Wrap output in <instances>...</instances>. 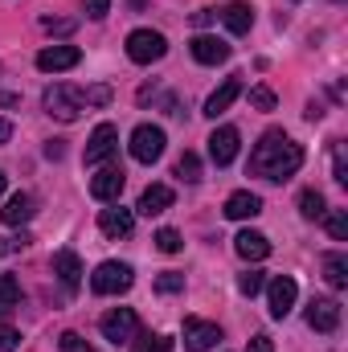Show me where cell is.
<instances>
[{
    "label": "cell",
    "mask_w": 348,
    "mask_h": 352,
    "mask_svg": "<svg viewBox=\"0 0 348 352\" xmlns=\"http://www.w3.org/2000/svg\"><path fill=\"white\" fill-rule=\"evenodd\" d=\"M17 344H21V336L12 328H0V352H17Z\"/></svg>",
    "instance_id": "39"
},
{
    "label": "cell",
    "mask_w": 348,
    "mask_h": 352,
    "mask_svg": "<svg viewBox=\"0 0 348 352\" xmlns=\"http://www.w3.org/2000/svg\"><path fill=\"white\" fill-rule=\"evenodd\" d=\"M188 50H193V58H197L201 66H221V62H230V45H226L221 37H209V33H197V37L188 41Z\"/></svg>",
    "instance_id": "11"
},
{
    "label": "cell",
    "mask_w": 348,
    "mask_h": 352,
    "mask_svg": "<svg viewBox=\"0 0 348 352\" xmlns=\"http://www.w3.org/2000/svg\"><path fill=\"white\" fill-rule=\"evenodd\" d=\"M262 213V197L259 192H230V201H226V217L230 221H246V217H259Z\"/></svg>",
    "instance_id": "20"
},
{
    "label": "cell",
    "mask_w": 348,
    "mask_h": 352,
    "mask_svg": "<svg viewBox=\"0 0 348 352\" xmlns=\"http://www.w3.org/2000/svg\"><path fill=\"white\" fill-rule=\"evenodd\" d=\"M328 217V234L336 238V242H348V213L345 209H336V213H324Z\"/></svg>",
    "instance_id": "30"
},
{
    "label": "cell",
    "mask_w": 348,
    "mask_h": 352,
    "mask_svg": "<svg viewBox=\"0 0 348 352\" xmlns=\"http://www.w3.org/2000/svg\"><path fill=\"white\" fill-rule=\"evenodd\" d=\"M12 140V123L8 119H0V144H8Z\"/></svg>",
    "instance_id": "44"
},
{
    "label": "cell",
    "mask_w": 348,
    "mask_h": 352,
    "mask_svg": "<svg viewBox=\"0 0 348 352\" xmlns=\"http://www.w3.org/2000/svg\"><path fill=\"white\" fill-rule=\"evenodd\" d=\"M45 115L50 119H62V123H74L78 115H83V107H87V98H83V90L70 87V82H54V87L45 90Z\"/></svg>",
    "instance_id": "2"
},
{
    "label": "cell",
    "mask_w": 348,
    "mask_h": 352,
    "mask_svg": "<svg viewBox=\"0 0 348 352\" xmlns=\"http://www.w3.org/2000/svg\"><path fill=\"white\" fill-rule=\"evenodd\" d=\"M29 242H33L29 234H12V238H0V258H4V254H17V250H25Z\"/></svg>",
    "instance_id": "35"
},
{
    "label": "cell",
    "mask_w": 348,
    "mask_h": 352,
    "mask_svg": "<svg viewBox=\"0 0 348 352\" xmlns=\"http://www.w3.org/2000/svg\"><path fill=\"white\" fill-rule=\"evenodd\" d=\"M41 29H45V33H62V37H66V33H74V29H78V21H74V16H41Z\"/></svg>",
    "instance_id": "29"
},
{
    "label": "cell",
    "mask_w": 348,
    "mask_h": 352,
    "mask_svg": "<svg viewBox=\"0 0 348 352\" xmlns=\"http://www.w3.org/2000/svg\"><path fill=\"white\" fill-rule=\"evenodd\" d=\"M78 62H83V50H78V45H45V50L37 54V70H45V74L74 70Z\"/></svg>",
    "instance_id": "9"
},
{
    "label": "cell",
    "mask_w": 348,
    "mask_h": 352,
    "mask_svg": "<svg viewBox=\"0 0 348 352\" xmlns=\"http://www.w3.org/2000/svg\"><path fill=\"white\" fill-rule=\"evenodd\" d=\"M115 152H119V131H115L111 123H98L87 140V164H102V160H111Z\"/></svg>",
    "instance_id": "10"
},
{
    "label": "cell",
    "mask_w": 348,
    "mask_h": 352,
    "mask_svg": "<svg viewBox=\"0 0 348 352\" xmlns=\"http://www.w3.org/2000/svg\"><path fill=\"white\" fill-rule=\"evenodd\" d=\"M213 16H217L213 8H197V12H193V25H197V29H205V25H213Z\"/></svg>",
    "instance_id": "40"
},
{
    "label": "cell",
    "mask_w": 348,
    "mask_h": 352,
    "mask_svg": "<svg viewBox=\"0 0 348 352\" xmlns=\"http://www.w3.org/2000/svg\"><path fill=\"white\" fill-rule=\"evenodd\" d=\"M83 98H87V107H107L111 102V87H90L83 90Z\"/></svg>",
    "instance_id": "37"
},
{
    "label": "cell",
    "mask_w": 348,
    "mask_h": 352,
    "mask_svg": "<svg viewBox=\"0 0 348 352\" xmlns=\"http://www.w3.org/2000/svg\"><path fill=\"white\" fill-rule=\"evenodd\" d=\"M98 328H102V340H111V344L119 349V344H131V340H135L140 316H135L131 307H115V311H107V316L98 320Z\"/></svg>",
    "instance_id": "4"
},
{
    "label": "cell",
    "mask_w": 348,
    "mask_h": 352,
    "mask_svg": "<svg viewBox=\"0 0 348 352\" xmlns=\"http://www.w3.org/2000/svg\"><path fill=\"white\" fill-rule=\"evenodd\" d=\"M131 352H173V340L168 336H156V332H135Z\"/></svg>",
    "instance_id": "26"
},
{
    "label": "cell",
    "mask_w": 348,
    "mask_h": 352,
    "mask_svg": "<svg viewBox=\"0 0 348 352\" xmlns=\"http://www.w3.org/2000/svg\"><path fill=\"white\" fill-rule=\"evenodd\" d=\"M221 21H226V29H230V33H238V37H242V33H250V29H254V8H250L246 0H234V4H226V8H221Z\"/></svg>",
    "instance_id": "21"
},
{
    "label": "cell",
    "mask_w": 348,
    "mask_h": 352,
    "mask_svg": "<svg viewBox=\"0 0 348 352\" xmlns=\"http://www.w3.org/2000/svg\"><path fill=\"white\" fill-rule=\"evenodd\" d=\"M156 291H160V295H176V291H184V274H176V270H164V274L156 278Z\"/></svg>",
    "instance_id": "31"
},
{
    "label": "cell",
    "mask_w": 348,
    "mask_h": 352,
    "mask_svg": "<svg viewBox=\"0 0 348 352\" xmlns=\"http://www.w3.org/2000/svg\"><path fill=\"white\" fill-rule=\"evenodd\" d=\"M180 246H184V242H180V234H176V230H160V234H156V250H164V254H176Z\"/></svg>",
    "instance_id": "33"
},
{
    "label": "cell",
    "mask_w": 348,
    "mask_h": 352,
    "mask_svg": "<svg viewBox=\"0 0 348 352\" xmlns=\"http://www.w3.org/2000/svg\"><path fill=\"white\" fill-rule=\"evenodd\" d=\"M164 131L160 127H152V123H140L135 131H131V156L140 160V164H156L160 156H164Z\"/></svg>",
    "instance_id": "6"
},
{
    "label": "cell",
    "mask_w": 348,
    "mask_h": 352,
    "mask_svg": "<svg viewBox=\"0 0 348 352\" xmlns=\"http://www.w3.org/2000/svg\"><path fill=\"white\" fill-rule=\"evenodd\" d=\"M250 107H259V111H274V90L270 87H254L250 90Z\"/></svg>",
    "instance_id": "34"
},
{
    "label": "cell",
    "mask_w": 348,
    "mask_h": 352,
    "mask_svg": "<svg viewBox=\"0 0 348 352\" xmlns=\"http://www.w3.org/2000/svg\"><path fill=\"white\" fill-rule=\"evenodd\" d=\"M262 287H266L262 270H246V274H238V291H242V295H250V299H254Z\"/></svg>",
    "instance_id": "28"
},
{
    "label": "cell",
    "mask_w": 348,
    "mask_h": 352,
    "mask_svg": "<svg viewBox=\"0 0 348 352\" xmlns=\"http://www.w3.org/2000/svg\"><path fill=\"white\" fill-rule=\"evenodd\" d=\"M168 205H173V188L168 184H148L144 197H140V213L144 217H160Z\"/></svg>",
    "instance_id": "22"
},
{
    "label": "cell",
    "mask_w": 348,
    "mask_h": 352,
    "mask_svg": "<svg viewBox=\"0 0 348 352\" xmlns=\"http://www.w3.org/2000/svg\"><path fill=\"white\" fill-rule=\"evenodd\" d=\"M4 184H8V176H4V173H0V192H4Z\"/></svg>",
    "instance_id": "45"
},
{
    "label": "cell",
    "mask_w": 348,
    "mask_h": 352,
    "mask_svg": "<svg viewBox=\"0 0 348 352\" xmlns=\"http://www.w3.org/2000/svg\"><path fill=\"white\" fill-rule=\"evenodd\" d=\"M54 274H58V283H62L66 291H78V283H83V263H78V254H74V250H58V254H54Z\"/></svg>",
    "instance_id": "19"
},
{
    "label": "cell",
    "mask_w": 348,
    "mask_h": 352,
    "mask_svg": "<svg viewBox=\"0 0 348 352\" xmlns=\"http://www.w3.org/2000/svg\"><path fill=\"white\" fill-rule=\"evenodd\" d=\"M238 94H242V74H230L221 87H217L213 94H209V98H205V115H209V119L226 115V111H230V102H234Z\"/></svg>",
    "instance_id": "16"
},
{
    "label": "cell",
    "mask_w": 348,
    "mask_h": 352,
    "mask_svg": "<svg viewBox=\"0 0 348 352\" xmlns=\"http://www.w3.org/2000/svg\"><path fill=\"white\" fill-rule=\"evenodd\" d=\"M246 352H274V344H270V336H254V340L246 344Z\"/></svg>",
    "instance_id": "41"
},
{
    "label": "cell",
    "mask_w": 348,
    "mask_h": 352,
    "mask_svg": "<svg viewBox=\"0 0 348 352\" xmlns=\"http://www.w3.org/2000/svg\"><path fill=\"white\" fill-rule=\"evenodd\" d=\"M238 144H242L238 127H217V131L209 135V156H213V164H217V168L234 164V156H238Z\"/></svg>",
    "instance_id": "12"
},
{
    "label": "cell",
    "mask_w": 348,
    "mask_h": 352,
    "mask_svg": "<svg viewBox=\"0 0 348 352\" xmlns=\"http://www.w3.org/2000/svg\"><path fill=\"white\" fill-rule=\"evenodd\" d=\"M299 213H303L307 221H320V217L328 213V205H324V197H320L316 188H303V192H299Z\"/></svg>",
    "instance_id": "25"
},
{
    "label": "cell",
    "mask_w": 348,
    "mask_h": 352,
    "mask_svg": "<svg viewBox=\"0 0 348 352\" xmlns=\"http://www.w3.org/2000/svg\"><path fill=\"white\" fill-rule=\"evenodd\" d=\"M307 119H312V123L324 119V107H320V102H307Z\"/></svg>",
    "instance_id": "43"
},
{
    "label": "cell",
    "mask_w": 348,
    "mask_h": 352,
    "mask_svg": "<svg viewBox=\"0 0 348 352\" xmlns=\"http://www.w3.org/2000/svg\"><path fill=\"white\" fill-rule=\"evenodd\" d=\"M184 349L188 352H209V349H217V340H221V328L217 324H209V320H184Z\"/></svg>",
    "instance_id": "8"
},
{
    "label": "cell",
    "mask_w": 348,
    "mask_h": 352,
    "mask_svg": "<svg viewBox=\"0 0 348 352\" xmlns=\"http://www.w3.org/2000/svg\"><path fill=\"white\" fill-rule=\"evenodd\" d=\"M87 4V16L90 21H102L107 12H111V0H83Z\"/></svg>",
    "instance_id": "38"
},
{
    "label": "cell",
    "mask_w": 348,
    "mask_h": 352,
    "mask_svg": "<svg viewBox=\"0 0 348 352\" xmlns=\"http://www.w3.org/2000/svg\"><path fill=\"white\" fill-rule=\"evenodd\" d=\"M332 176L348 184V160H345V144H332Z\"/></svg>",
    "instance_id": "32"
},
{
    "label": "cell",
    "mask_w": 348,
    "mask_h": 352,
    "mask_svg": "<svg viewBox=\"0 0 348 352\" xmlns=\"http://www.w3.org/2000/svg\"><path fill=\"white\" fill-rule=\"evenodd\" d=\"M45 156H50V160H62V156H66L62 140H50V144H45Z\"/></svg>",
    "instance_id": "42"
},
{
    "label": "cell",
    "mask_w": 348,
    "mask_h": 352,
    "mask_svg": "<svg viewBox=\"0 0 348 352\" xmlns=\"http://www.w3.org/2000/svg\"><path fill=\"white\" fill-rule=\"evenodd\" d=\"M123 184H127V176L119 164H107L102 173L90 180V197L94 201H119V192H123Z\"/></svg>",
    "instance_id": "13"
},
{
    "label": "cell",
    "mask_w": 348,
    "mask_h": 352,
    "mask_svg": "<svg viewBox=\"0 0 348 352\" xmlns=\"http://www.w3.org/2000/svg\"><path fill=\"white\" fill-rule=\"evenodd\" d=\"M21 307V283L12 274H0V320H8Z\"/></svg>",
    "instance_id": "23"
},
{
    "label": "cell",
    "mask_w": 348,
    "mask_h": 352,
    "mask_svg": "<svg viewBox=\"0 0 348 352\" xmlns=\"http://www.w3.org/2000/svg\"><path fill=\"white\" fill-rule=\"evenodd\" d=\"M131 283H135V274H131V266L127 263H98L94 266V274H90L94 295H123Z\"/></svg>",
    "instance_id": "5"
},
{
    "label": "cell",
    "mask_w": 348,
    "mask_h": 352,
    "mask_svg": "<svg viewBox=\"0 0 348 352\" xmlns=\"http://www.w3.org/2000/svg\"><path fill=\"white\" fill-rule=\"evenodd\" d=\"M324 278H328V287L345 291L348 287V258L345 254H324Z\"/></svg>",
    "instance_id": "24"
},
{
    "label": "cell",
    "mask_w": 348,
    "mask_h": 352,
    "mask_svg": "<svg viewBox=\"0 0 348 352\" xmlns=\"http://www.w3.org/2000/svg\"><path fill=\"white\" fill-rule=\"evenodd\" d=\"M176 176H180V180H188V184H197V180H201V160H197V152H184V156L176 160Z\"/></svg>",
    "instance_id": "27"
},
{
    "label": "cell",
    "mask_w": 348,
    "mask_h": 352,
    "mask_svg": "<svg viewBox=\"0 0 348 352\" xmlns=\"http://www.w3.org/2000/svg\"><path fill=\"white\" fill-rule=\"evenodd\" d=\"M307 324L316 332H336L340 328V303L336 299H312L307 303Z\"/></svg>",
    "instance_id": "15"
},
{
    "label": "cell",
    "mask_w": 348,
    "mask_h": 352,
    "mask_svg": "<svg viewBox=\"0 0 348 352\" xmlns=\"http://www.w3.org/2000/svg\"><path fill=\"white\" fill-rule=\"evenodd\" d=\"M299 168H303V148L279 127H270L250 152V173L262 176V180H287Z\"/></svg>",
    "instance_id": "1"
},
{
    "label": "cell",
    "mask_w": 348,
    "mask_h": 352,
    "mask_svg": "<svg viewBox=\"0 0 348 352\" xmlns=\"http://www.w3.org/2000/svg\"><path fill=\"white\" fill-rule=\"evenodd\" d=\"M58 344H62V352H94L78 332H62V340H58Z\"/></svg>",
    "instance_id": "36"
},
{
    "label": "cell",
    "mask_w": 348,
    "mask_h": 352,
    "mask_svg": "<svg viewBox=\"0 0 348 352\" xmlns=\"http://www.w3.org/2000/svg\"><path fill=\"white\" fill-rule=\"evenodd\" d=\"M33 213H37V201L29 192H12L0 209V221L4 226H25V221H33Z\"/></svg>",
    "instance_id": "17"
},
{
    "label": "cell",
    "mask_w": 348,
    "mask_h": 352,
    "mask_svg": "<svg viewBox=\"0 0 348 352\" xmlns=\"http://www.w3.org/2000/svg\"><path fill=\"white\" fill-rule=\"evenodd\" d=\"M234 250H238L246 263H262V258L270 254V238L259 234V230H242V234L234 238Z\"/></svg>",
    "instance_id": "18"
},
{
    "label": "cell",
    "mask_w": 348,
    "mask_h": 352,
    "mask_svg": "<svg viewBox=\"0 0 348 352\" xmlns=\"http://www.w3.org/2000/svg\"><path fill=\"white\" fill-rule=\"evenodd\" d=\"M164 54H168L164 33H156V29H135V33H127V58H131L135 66H152V62H160Z\"/></svg>",
    "instance_id": "3"
},
{
    "label": "cell",
    "mask_w": 348,
    "mask_h": 352,
    "mask_svg": "<svg viewBox=\"0 0 348 352\" xmlns=\"http://www.w3.org/2000/svg\"><path fill=\"white\" fill-rule=\"evenodd\" d=\"M98 230H102L107 238H127V234L135 230V213L123 209V205H111V209L98 213Z\"/></svg>",
    "instance_id": "14"
},
{
    "label": "cell",
    "mask_w": 348,
    "mask_h": 352,
    "mask_svg": "<svg viewBox=\"0 0 348 352\" xmlns=\"http://www.w3.org/2000/svg\"><path fill=\"white\" fill-rule=\"evenodd\" d=\"M266 299H270V316L283 320V316H291V307H295V299H299V283H295L291 274H274V278L266 283Z\"/></svg>",
    "instance_id": "7"
}]
</instances>
